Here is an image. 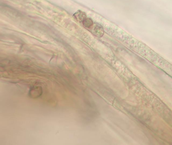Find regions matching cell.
Segmentation results:
<instances>
[{
  "mask_svg": "<svg viewBox=\"0 0 172 145\" xmlns=\"http://www.w3.org/2000/svg\"><path fill=\"white\" fill-rule=\"evenodd\" d=\"M42 92V88L40 87H33L30 90L29 95L31 98H37L41 95Z\"/></svg>",
  "mask_w": 172,
  "mask_h": 145,
  "instance_id": "obj_1",
  "label": "cell"
},
{
  "mask_svg": "<svg viewBox=\"0 0 172 145\" xmlns=\"http://www.w3.org/2000/svg\"><path fill=\"white\" fill-rule=\"evenodd\" d=\"M74 17L75 18L76 20L82 23L87 18L86 14V13L81 10H78L74 14Z\"/></svg>",
  "mask_w": 172,
  "mask_h": 145,
  "instance_id": "obj_2",
  "label": "cell"
},
{
  "mask_svg": "<svg viewBox=\"0 0 172 145\" xmlns=\"http://www.w3.org/2000/svg\"><path fill=\"white\" fill-rule=\"evenodd\" d=\"M92 34L95 35V36L98 37H101L104 35V30L101 26L99 25L94 26L92 29Z\"/></svg>",
  "mask_w": 172,
  "mask_h": 145,
  "instance_id": "obj_3",
  "label": "cell"
},
{
  "mask_svg": "<svg viewBox=\"0 0 172 145\" xmlns=\"http://www.w3.org/2000/svg\"><path fill=\"white\" fill-rule=\"evenodd\" d=\"M83 25L84 27H86V28H90L91 27L93 26V21L91 18H86L85 20L83 21Z\"/></svg>",
  "mask_w": 172,
  "mask_h": 145,
  "instance_id": "obj_4",
  "label": "cell"
}]
</instances>
